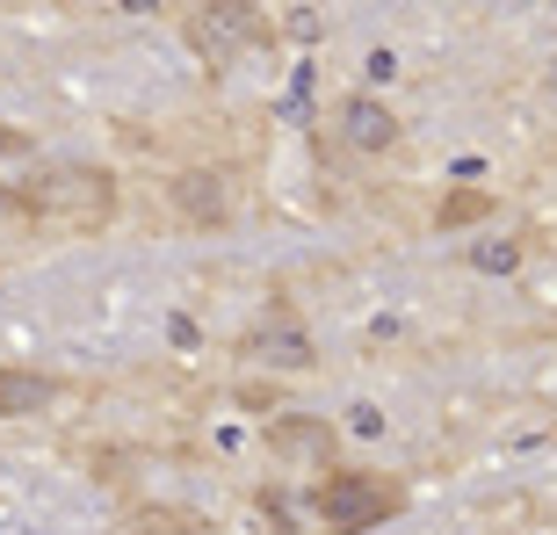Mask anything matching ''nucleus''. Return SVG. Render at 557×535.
<instances>
[{"mask_svg": "<svg viewBox=\"0 0 557 535\" xmlns=\"http://www.w3.org/2000/svg\"><path fill=\"white\" fill-rule=\"evenodd\" d=\"M166 196H174V210H182V217H196V225H225V182H218L210 166L174 174V182H166Z\"/></svg>", "mask_w": 557, "mask_h": 535, "instance_id": "nucleus-6", "label": "nucleus"}, {"mask_svg": "<svg viewBox=\"0 0 557 535\" xmlns=\"http://www.w3.org/2000/svg\"><path fill=\"white\" fill-rule=\"evenodd\" d=\"M261 37H269V15L247 8V0H203V8H188V43L203 59H232L239 43H261Z\"/></svg>", "mask_w": 557, "mask_h": 535, "instance_id": "nucleus-3", "label": "nucleus"}, {"mask_svg": "<svg viewBox=\"0 0 557 535\" xmlns=\"http://www.w3.org/2000/svg\"><path fill=\"white\" fill-rule=\"evenodd\" d=\"M471 217H493V196L485 188H456L449 203L434 210V225H471Z\"/></svg>", "mask_w": 557, "mask_h": 535, "instance_id": "nucleus-9", "label": "nucleus"}, {"mask_svg": "<svg viewBox=\"0 0 557 535\" xmlns=\"http://www.w3.org/2000/svg\"><path fill=\"white\" fill-rule=\"evenodd\" d=\"M59 398V384L44 370H0V420H22V412H44Z\"/></svg>", "mask_w": 557, "mask_h": 535, "instance_id": "nucleus-7", "label": "nucleus"}, {"mask_svg": "<svg viewBox=\"0 0 557 535\" xmlns=\"http://www.w3.org/2000/svg\"><path fill=\"white\" fill-rule=\"evenodd\" d=\"M341 138H348L355 152H392L398 145V116L384 102H370V95H348V102H341Z\"/></svg>", "mask_w": 557, "mask_h": 535, "instance_id": "nucleus-5", "label": "nucleus"}, {"mask_svg": "<svg viewBox=\"0 0 557 535\" xmlns=\"http://www.w3.org/2000/svg\"><path fill=\"white\" fill-rule=\"evenodd\" d=\"M311 514L326 521L333 535H362L398 514V485H384V477H326L311 493Z\"/></svg>", "mask_w": 557, "mask_h": 535, "instance_id": "nucleus-2", "label": "nucleus"}, {"mask_svg": "<svg viewBox=\"0 0 557 535\" xmlns=\"http://www.w3.org/2000/svg\"><path fill=\"white\" fill-rule=\"evenodd\" d=\"M471 268H478V275H515V268H521V247H515V239H478V247H471Z\"/></svg>", "mask_w": 557, "mask_h": 535, "instance_id": "nucleus-10", "label": "nucleus"}, {"mask_svg": "<svg viewBox=\"0 0 557 535\" xmlns=\"http://www.w3.org/2000/svg\"><path fill=\"white\" fill-rule=\"evenodd\" d=\"M0 217H29V196L22 188H0Z\"/></svg>", "mask_w": 557, "mask_h": 535, "instance_id": "nucleus-11", "label": "nucleus"}, {"mask_svg": "<svg viewBox=\"0 0 557 535\" xmlns=\"http://www.w3.org/2000/svg\"><path fill=\"white\" fill-rule=\"evenodd\" d=\"M239 362H247V370L297 376V370H311V362H319V348H311V333L297 326V319H283V311H275L269 326H253L247 340H239Z\"/></svg>", "mask_w": 557, "mask_h": 535, "instance_id": "nucleus-4", "label": "nucleus"}, {"mask_svg": "<svg viewBox=\"0 0 557 535\" xmlns=\"http://www.w3.org/2000/svg\"><path fill=\"white\" fill-rule=\"evenodd\" d=\"M269 441H275L283 456H326V441H333V434H326V420H305V412H283V420L269 427Z\"/></svg>", "mask_w": 557, "mask_h": 535, "instance_id": "nucleus-8", "label": "nucleus"}, {"mask_svg": "<svg viewBox=\"0 0 557 535\" xmlns=\"http://www.w3.org/2000/svg\"><path fill=\"white\" fill-rule=\"evenodd\" d=\"M29 217H59V225H102L116 210V182L102 166H81V160H59V166H37L29 174Z\"/></svg>", "mask_w": 557, "mask_h": 535, "instance_id": "nucleus-1", "label": "nucleus"}, {"mask_svg": "<svg viewBox=\"0 0 557 535\" xmlns=\"http://www.w3.org/2000/svg\"><path fill=\"white\" fill-rule=\"evenodd\" d=\"M0 152H22V130H8V124H0Z\"/></svg>", "mask_w": 557, "mask_h": 535, "instance_id": "nucleus-12", "label": "nucleus"}]
</instances>
